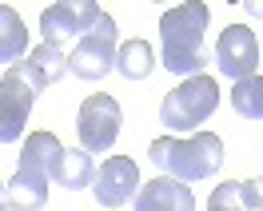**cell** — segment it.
Listing matches in <instances>:
<instances>
[{
    "label": "cell",
    "instance_id": "5",
    "mask_svg": "<svg viewBox=\"0 0 263 211\" xmlns=\"http://www.w3.org/2000/svg\"><path fill=\"white\" fill-rule=\"evenodd\" d=\"M116 68V20L108 12H100L92 20V28L76 40V48L68 56V72L80 80H104Z\"/></svg>",
    "mask_w": 263,
    "mask_h": 211
},
{
    "label": "cell",
    "instance_id": "10",
    "mask_svg": "<svg viewBox=\"0 0 263 211\" xmlns=\"http://www.w3.org/2000/svg\"><path fill=\"white\" fill-rule=\"evenodd\" d=\"M92 187H96L92 195L100 199V207H124L140 191V167L132 163V156H112V160L100 163Z\"/></svg>",
    "mask_w": 263,
    "mask_h": 211
},
{
    "label": "cell",
    "instance_id": "3",
    "mask_svg": "<svg viewBox=\"0 0 263 211\" xmlns=\"http://www.w3.org/2000/svg\"><path fill=\"white\" fill-rule=\"evenodd\" d=\"M148 156L167 179L196 183V179H208V176H215V171L223 167V140H219L215 131L160 136V140H152Z\"/></svg>",
    "mask_w": 263,
    "mask_h": 211
},
{
    "label": "cell",
    "instance_id": "20",
    "mask_svg": "<svg viewBox=\"0 0 263 211\" xmlns=\"http://www.w3.org/2000/svg\"><path fill=\"white\" fill-rule=\"evenodd\" d=\"M0 203H4V183H0Z\"/></svg>",
    "mask_w": 263,
    "mask_h": 211
},
{
    "label": "cell",
    "instance_id": "13",
    "mask_svg": "<svg viewBox=\"0 0 263 211\" xmlns=\"http://www.w3.org/2000/svg\"><path fill=\"white\" fill-rule=\"evenodd\" d=\"M52 179L60 187H68V191H84V187L96 183V160L84 147H68L64 156L56 160V167H52Z\"/></svg>",
    "mask_w": 263,
    "mask_h": 211
},
{
    "label": "cell",
    "instance_id": "19",
    "mask_svg": "<svg viewBox=\"0 0 263 211\" xmlns=\"http://www.w3.org/2000/svg\"><path fill=\"white\" fill-rule=\"evenodd\" d=\"M247 12H251V16H263V4H255V0H247Z\"/></svg>",
    "mask_w": 263,
    "mask_h": 211
},
{
    "label": "cell",
    "instance_id": "21",
    "mask_svg": "<svg viewBox=\"0 0 263 211\" xmlns=\"http://www.w3.org/2000/svg\"><path fill=\"white\" fill-rule=\"evenodd\" d=\"M0 211H12V207H8V203H0Z\"/></svg>",
    "mask_w": 263,
    "mask_h": 211
},
{
    "label": "cell",
    "instance_id": "9",
    "mask_svg": "<svg viewBox=\"0 0 263 211\" xmlns=\"http://www.w3.org/2000/svg\"><path fill=\"white\" fill-rule=\"evenodd\" d=\"M215 64L235 84L255 76V68H259V40H255V32L247 24H228L219 32V44H215Z\"/></svg>",
    "mask_w": 263,
    "mask_h": 211
},
{
    "label": "cell",
    "instance_id": "18",
    "mask_svg": "<svg viewBox=\"0 0 263 211\" xmlns=\"http://www.w3.org/2000/svg\"><path fill=\"white\" fill-rule=\"evenodd\" d=\"M239 199H243V211H263V176L243 179L239 183Z\"/></svg>",
    "mask_w": 263,
    "mask_h": 211
},
{
    "label": "cell",
    "instance_id": "2",
    "mask_svg": "<svg viewBox=\"0 0 263 211\" xmlns=\"http://www.w3.org/2000/svg\"><path fill=\"white\" fill-rule=\"evenodd\" d=\"M60 156H64V144L52 131H32L20 147L16 176L4 187V203L12 211H40L48 203V179Z\"/></svg>",
    "mask_w": 263,
    "mask_h": 211
},
{
    "label": "cell",
    "instance_id": "17",
    "mask_svg": "<svg viewBox=\"0 0 263 211\" xmlns=\"http://www.w3.org/2000/svg\"><path fill=\"white\" fill-rule=\"evenodd\" d=\"M208 211H243V199H239V183H219L208 199Z\"/></svg>",
    "mask_w": 263,
    "mask_h": 211
},
{
    "label": "cell",
    "instance_id": "14",
    "mask_svg": "<svg viewBox=\"0 0 263 211\" xmlns=\"http://www.w3.org/2000/svg\"><path fill=\"white\" fill-rule=\"evenodd\" d=\"M28 52V28L16 16V8L0 4V64H20Z\"/></svg>",
    "mask_w": 263,
    "mask_h": 211
},
{
    "label": "cell",
    "instance_id": "15",
    "mask_svg": "<svg viewBox=\"0 0 263 211\" xmlns=\"http://www.w3.org/2000/svg\"><path fill=\"white\" fill-rule=\"evenodd\" d=\"M152 68H156V52L148 40H128L116 48V72L124 80H148Z\"/></svg>",
    "mask_w": 263,
    "mask_h": 211
},
{
    "label": "cell",
    "instance_id": "11",
    "mask_svg": "<svg viewBox=\"0 0 263 211\" xmlns=\"http://www.w3.org/2000/svg\"><path fill=\"white\" fill-rule=\"evenodd\" d=\"M136 211H196V195L180 179H152L136 191Z\"/></svg>",
    "mask_w": 263,
    "mask_h": 211
},
{
    "label": "cell",
    "instance_id": "8",
    "mask_svg": "<svg viewBox=\"0 0 263 211\" xmlns=\"http://www.w3.org/2000/svg\"><path fill=\"white\" fill-rule=\"evenodd\" d=\"M100 16V8L92 0H64V4H48L44 12H40V36H44V44H56V48H64L68 40H80L88 28H92V20Z\"/></svg>",
    "mask_w": 263,
    "mask_h": 211
},
{
    "label": "cell",
    "instance_id": "4",
    "mask_svg": "<svg viewBox=\"0 0 263 211\" xmlns=\"http://www.w3.org/2000/svg\"><path fill=\"white\" fill-rule=\"evenodd\" d=\"M219 108V84L212 76H192L183 80L180 88H172L160 104V120L164 128L176 136V131H196L208 116Z\"/></svg>",
    "mask_w": 263,
    "mask_h": 211
},
{
    "label": "cell",
    "instance_id": "7",
    "mask_svg": "<svg viewBox=\"0 0 263 211\" xmlns=\"http://www.w3.org/2000/svg\"><path fill=\"white\" fill-rule=\"evenodd\" d=\"M36 96H40V92L28 84L24 64H12L0 76V144H12V140L24 136Z\"/></svg>",
    "mask_w": 263,
    "mask_h": 211
},
{
    "label": "cell",
    "instance_id": "16",
    "mask_svg": "<svg viewBox=\"0 0 263 211\" xmlns=\"http://www.w3.org/2000/svg\"><path fill=\"white\" fill-rule=\"evenodd\" d=\"M231 108L243 120H263V76H247L231 88Z\"/></svg>",
    "mask_w": 263,
    "mask_h": 211
},
{
    "label": "cell",
    "instance_id": "6",
    "mask_svg": "<svg viewBox=\"0 0 263 211\" xmlns=\"http://www.w3.org/2000/svg\"><path fill=\"white\" fill-rule=\"evenodd\" d=\"M120 128H124V112H120L116 96H108V92L88 96L80 104V112H76V136H80V147L88 156L108 151V147L116 144Z\"/></svg>",
    "mask_w": 263,
    "mask_h": 211
},
{
    "label": "cell",
    "instance_id": "12",
    "mask_svg": "<svg viewBox=\"0 0 263 211\" xmlns=\"http://www.w3.org/2000/svg\"><path fill=\"white\" fill-rule=\"evenodd\" d=\"M20 64H24L28 84H32L36 92H44V88H52L56 80H64L68 56H64V48H56V44H40V48H36L28 60H20Z\"/></svg>",
    "mask_w": 263,
    "mask_h": 211
},
{
    "label": "cell",
    "instance_id": "1",
    "mask_svg": "<svg viewBox=\"0 0 263 211\" xmlns=\"http://www.w3.org/2000/svg\"><path fill=\"white\" fill-rule=\"evenodd\" d=\"M208 4L187 0L176 4L160 16V48H164V68L176 76H203L208 68V52H203V32H208Z\"/></svg>",
    "mask_w": 263,
    "mask_h": 211
}]
</instances>
